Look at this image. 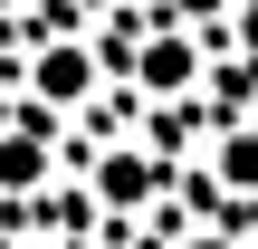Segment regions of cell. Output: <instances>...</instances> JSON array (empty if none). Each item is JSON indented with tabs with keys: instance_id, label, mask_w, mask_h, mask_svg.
<instances>
[{
	"instance_id": "obj_1",
	"label": "cell",
	"mask_w": 258,
	"mask_h": 249,
	"mask_svg": "<svg viewBox=\"0 0 258 249\" xmlns=\"http://www.w3.org/2000/svg\"><path fill=\"white\" fill-rule=\"evenodd\" d=\"M29 86H38V115H57V106H86V96L105 86V58H96L86 38H48V48L29 58Z\"/></svg>"
},
{
	"instance_id": "obj_2",
	"label": "cell",
	"mask_w": 258,
	"mask_h": 249,
	"mask_svg": "<svg viewBox=\"0 0 258 249\" xmlns=\"http://www.w3.org/2000/svg\"><path fill=\"white\" fill-rule=\"evenodd\" d=\"M96 202H105V211H144V202H163V154H153L144 134H124V144L96 163Z\"/></svg>"
},
{
	"instance_id": "obj_3",
	"label": "cell",
	"mask_w": 258,
	"mask_h": 249,
	"mask_svg": "<svg viewBox=\"0 0 258 249\" xmlns=\"http://www.w3.org/2000/svg\"><path fill=\"white\" fill-rule=\"evenodd\" d=\"M124 77H134L144 96H191V86H201V38L163 29V38H144V48L124 58Z\"/></svg>"
},
{
	"instance_id": "obj_4",
	"label": "cell",
	"mask_w": 258,
	"mask_h": 249,
	"mask_svg": "<svg viewBox=\"0 0 258 249\" xmlns=\"http://www.w3.org/2000/svg\"><path fill=\"white\" fill-rule=\"evenodd\" d=\"M211 182H220V202H258V125H211Z\"/></svg>"
},
{
	"instance_id": "obj_5",
	"label": "cell",
	"mask_w": 258,
	"mask_h": 249,
	"mask_svg": "<svg viewBox=\"0 0 258 249\" xmlns=\"http://www.w3.org/2000/svg\"><path fill=\"white\" fill-rule=\"evenodd\" d=\"M48 163H57V144H48V115H29V125H10V134H0V192H29V182H48Z\"/></svg>"
},
{
	"instance_id": "obj_6",
	"label": "cell",
	"mask_w": 258,
	"mask_h": 249,
	"mask_svg": "<svg viewBox=\"0 0 258 249\" xmlns=\"http://www.w3.org/2000/svg\"><path fill=\"white\" fill-rule=\"evenodd\" d=\"M230 48L258 58V0H230Z\"/></svg>"
},
{
	"instance_id": "obj_7",
	"label": "cell",
	"mask_w": 258,
	"mask_h": 249,
	"mask_svg": "<svg viewBox=\"0 0 258 249\" xmlns=\"http://www.w3.org/2000/svg\"><path fill=\"white\" fill-rule=\"evenodd\" d=\"M182 249H249V240H230V230L211 221V230H191V240H182Z\"/></svg>"
},
{
	"instance_id": "obj_8",
	"label": "cell",
	"mask_w": 258,
	"mask_h": 249,
	"mask_svg": "<svg viewBox=\"0 0 258 249\" xmlns=\"http://www.w3.org/2000/svg\"><path fill=\"white\" fill-rule=\"evenodd\" d=\"M0 10H10V0H0Z\"/></svg>"
},
{
	"instance_id": "obj_9",
	"label": "cell",
	"mask_w": 258,
	"mask_h": 249,
	"mask_svg": "<svg viewBox=\"0 0 258 249\" xmlns=\"http://www.w3.org/2000/svg\"><path fill=\"white\" fill-rule=\"evenodd\" d=\"M0 249H10V240H0Z\"/></svg>"
}]
</instances>
